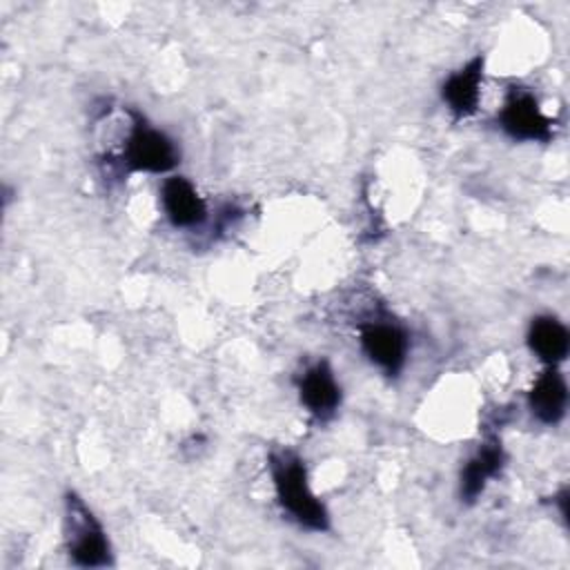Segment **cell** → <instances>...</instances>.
I'll return each instance as SVG.
<instances>
[{
	"label": "cell",
	"mask_w": 570,
	"mask_h": 570,
	"mask_svg": "<svg viewBox=\"0 0 570 570\" xmlns=\"http://www.w3.org/2000/svg\"><path fill=\"white\" fill-rule=\"evenodd\" d=\"M269 470L283 512H287L289 519H294L303 528L327 530V512L307 483L303 461L289 450L274 452L269 456Z\"/></svg>",
	"instance_id": "cell-1"
},
{
	"label": "cell",
	"mask_w": 570,
	"mask_h": 570,
	"mask_svg": "<svg viewBox=\"0 0 570 570\" xmlns=\"http://www.w3.org/2000/svg\"><path fill=\"white\" fill-rule=\"evenodd\" d=\"M67 550L73 563L100 568L111 563L109 541L102 525L76 494H67Z\"/></svg>",
	"instance_id": "cell-2"
},
{
	"label": "cell",
	"mask_w": 570,
	"mask_h": 570,
	"mask_svg": "<svg viewBox=\"0 0 570 570\" xmlns=\"http://www.w3.org/2000/svg\"><path fill=\"white\" fill-rule=\"evenodd\" d=\"M134 118L136 122L125 142L122 163L131 171H169L178 163V149L174 140L167 134L149 127L140 116Z\"/></svg>",
	"instance_id": "cell-3"
},
{
	"label": "cell",
	"mask_w": 570,
	"mask_h": 570,
	"mask_svg": "<svg viewBox=\"0 0 570 570\" xmlns=\"http://www.w3.org/2000/svg\"><path fill=\"white\" fill-rule=\"evenodd\" d=\"M501 129L514 140H550L552 120L541 111L537 98L525 89H510L501 114Z\"/></svg>",
	"instance_id": "cell-4"
},
{
	"label": "cell",
	"mask_w": 570,
	"mask_h": 570,
	"mask_svg": "<svg viewBox=\"0 0 570 570\" xmlns=\"http://www.w3.org/2000/svg\"><path fill=\"white\" fill-rule=\"evenodd\" d=\"M361 347L376 367L387 376H396L405 365L407 334L394 323L374 321L361 327Z\"/></svg>",
	"instance_id": "cell-5"
},
{
	"label": "cell",
	"mask_w": 570,
	"mask_h": 570,
	"mask_svg": "<svg viewBox=\"0 0 570 570\" xmlns=\"http://www.w3.org/2000/svg\"><path fill=\"white\" fill-rule=\"evenodd\" d=\"M301 403L318 419H327L341 403V387L327 361H318L298 376Z\"/></svg>",
	"instance_id": "cell-6"
},
{
	"label": "cell",
	"mask_w": 570,
	"mask_h": 570,
	"mask_svg": "<svg viewBox=\"0 0 570 570\" xmlns=\"http://www.w3.org/2000/svg\"><path fill=\"white\" fill-rule=\"evenodd\" d=\"M160 200L167 218L176 227L200 225L207 216L205 200L198 196L196 187L183 176H171L163 183Z\"/></svg>",
	"instance_id": "cell-7"
},
{
	"label": "cell",
	"mask_w": 570,
	"mask_h": 570,
	"mask_svg": "<svg viewBox=\"0 0 570 570\" xmlns=\"http://www.w3.org/2000/svg\"><path fill=\"white\" fill-rule=\"evenodd\" d=\"M530 412L548 425H554L563 419L568 405V385L557 365H550L532 385L528 394Z\"/></svg>",
	"instance_id": "cell-8"
},
{
	"label": "cell",
	"mask_w": 570,
	"mask_h": 570,
	"mask_svg": "<svg viewBox=\"0 0 570 570\" xmlns=\"http://www.w3.org/2000/svg\"><path fill=\"white\" fill-rule=\"evenodd\" d=\"M503 468V448L497 439L485 441L461 470V499L474 501L488 481Z\"/></svg>",
	"instance_id": "cell-9"
},
{
	"label": "cell",
	"mask_w": 570,
	"mask_h": 570,
	"mask_svg": "<svg viewBox=\"0 0 570 570\" xmlns=\"http://www.w3.org/2000/svg\"><path fill=\"white\" fill-rule=\"evenodd\" d=\"M483 58L476 56L463 69L452 73L443 85V100L456 116H470L479 105Z\"/></svg>",
	"instance_id": "cell-10"
},
{
	"label": "cell",
	"mask_w": 570,
	"mask_h": 570,
	"mask_svg": "<svg viewBox=\"0 0 570 570\" xmlns=\"http://www.w3.org/2000/svg\"><path fill=\"white\" fill-rule=\"evenodd\" d=\"M530 350L548 365H559L568 356L570 336L561 321L554 316H537L528 330Z\"/></svg>",
	"instance_id": "cell-11"
}]
</instances>
